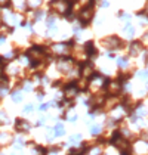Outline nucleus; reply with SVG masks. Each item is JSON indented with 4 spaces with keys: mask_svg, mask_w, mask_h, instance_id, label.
<instances>
[{
    "mask_svg": "<svg viewBox=\"0 0 148 155\" xmlns=\"http://www.w3.org/2000/svg\"><path fill=\"white\" fill-rule=\"evenodd\" d=\"M15 130L18 133H27L31 130V124L24 118H16L15 120Z\"/></svg>",
    "mask_w": 148,
    "mask_h": 155,
    "instance_id": "nucleus-1",
    "label": "nucleus"
},
{
    "mask_svg": "<svg viewBox=\"0 0 148 155\" xmlns=\"http://www.w3.org/2000/svg\"><path fill=\"white\" fill-rule=\"evenodd\" d=\"M11 97H12V101L15 102V104H18V102H22V92L21 90H13V92H11Z\"/></svg>",
    "mask_w": 148,
    "mask_h": 155,
    "instance_id": "nucleus-2",
    "label": "nucleus"
},
{
    "mask_svg": "<svg viewBox=\"0 0 148 155\" xmlns=\"http://www.w3.org/2000/svg\"><path fill=\"white\" fill-rule=\"evenodd\" d=\"M85 49H86V52H87V55H89V56H93V55L96 53L95 46H93V43H92V41H87L86 45H85Z\"/></svg>",
    "mask_w": 148,
    "mask_h": 155,
    "instance_id": "nucleus-3",
    "label": "nucleus"
},
{
    "mask_svg": "<svg viewBox=\"0 0 148 155\" xmlns=\"http://www.w3.org/2000/svg\"><path fill=\"white\" fill-rule=\"evenodd\" d=\"M53 133H55V136H64V133H65V130H64V126L62 124H56L55 127H53Z\"/></svg>",
    "mask_w": 148,
    "mask_h": 155,
    "instance_id": "nucleus-4",
    "label": "nucleus"
},
{
    "mask_svg": "<svg viewBox=\"0 0 148 155\" xmlns=\"http://www.w3.org/2000/svg\"><path fill=\"white\" fill-rule=\"evenodd\" d=\"M9 118H8V114L5 111H0V124H8Z\"/></svg>",
    "mask_w": 148,
    "mask_h": 155,
    "instance_id": "nucleus-5",
    "label": "nucleus"
},
{
    "mask_svg": "<svg viewBox=\"0 0 148 155\" xmlns=\"http://www.w3.org/2000/svg\"><path fill=\"white\" fill-rule=\"evenodd\" d=\"M9 139H11V136H9L8 133H2V134H0V143H3V145H5V143L11 142Z\"/></svg>",
    "mask_w": 148,
    "mask_h": 155,
    "instance_id": "nucleus-6",
    "label": "nucleus"
},
{
    "mask_svg": "<svg viewBox=\"0 0 148 155\" xmlns=\"http://www.w3.org/2000/svg\"><path fill=\"white\" fill-rule=\"evenodd\" d=\"M8 93H9V86H0V97H5Z\"/></svg>",
    "mask_w": 148,
    "mask_h": 155,
    "instance_id": "nucleus-7",
    "label": "nucleus"
},
{
    "mask_svg": "<svg viewBox=\"0 0 148 155\" xmlns=\"http://www.w3.org/2000/svg\"><path fill=\"white\" fill-rule=\"evenodd\" d=\"M27 2H28V6L30 8H37L42 3V0H27Z\"/></svg>",
    "mask_w": 148,
    "mask_h": 155,
    "instance_id": "nucleus-8",
    "label": "nucleus"
},
{
    "mask_svg": "<svg viewBox=\"0 0 148 155\" xmlns=\"http://www.w3.org/2000/svg\"><path fill=\"white\" fill-rule=\"evenodd\" d=\"M24 114H28V112H31V111H34V105L33 104H28V105H25L24 107Z\"/></svg>",
    "mask_w": 148,
    "mask_h": 155,
    "instance_id": "nucleus-9",
    "label": "nucleus"
}]
</instances>
